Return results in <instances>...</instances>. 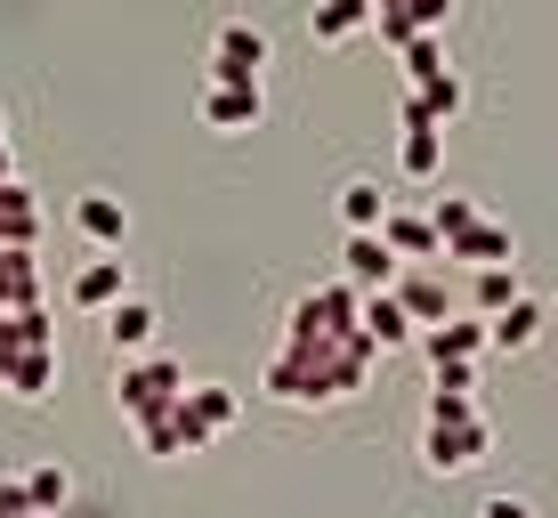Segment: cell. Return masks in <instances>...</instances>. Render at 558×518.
Masks as SVG:
<instances>
[{
	"label": "cell",
	"mask_w": 558,
	"mask_h": 518,
	"mask_svg": "<svg viewBox=\"0 0 558 518\" xmlns=\"http://www.w3.org/2000/svg\"><path fill=\"white\" fill-rule=\"evenodd\" d=\"M340 219H349V236H380V219H389L380 179H349V186H340Z\"/></svg>",
	"instance_id": "22"
},
{
	"label": "cell",
	"mask_w": 558,
	"mask_h": 518,
	"mask_svg": "<svg viewBox=\"0 0 558 518\" xmlns=\"http://www.w3.org/2000/svg\"><path fill=\"white\" fill-rule=\"evenodd\" d=\"M356 333H364V292L356 284H316L283 309L276 349H332V340H356Z\"/></svg>",
	"instance_id": "2"
},
{
	"label": "cell",
	"mask_w": 558,
	"mask_h": 518,
	"mask_svg": "<svg viewBox=\"0 0 558 518\" xmlns=\"http://www.w3.org/2000/svg\"><path fill=\"white\" fill-rule=\"evenodd\" d=\"M364 340L389 357V349H405V340H421V324L405 316V300H397V292H364Z\"/></svg>",
	"instance_id": "17"
},
{
	"label": "cell",
	"mask_w": 558,
	"mask_h": 518,
	"mask_svg": "<svg viewBox=\"0 0 558 518\" xmlns=\"http://www.w3.org/2000/svg\"><path fill=\"white\" fill-rule=\"evenodd\" d=\"M41 243V203H33L25 179L0 186V252H33Z\"/></svg>",
	"instance_id": "15"
},
{
	"label": "cell",
	"mask_w": 558,
	"mask_h": 518,
	"mask_svg": "<svg viewBox=\"0 0 558 518\" xmlns=\"http://www.w3.org/2000/svg\"><path fill=\"white\" fill-rule=\"evenodd\" d=\"M98 324H106V349H113V357H146V349H154V324H162V316H154V300L130 292V300H113Z\"/></svg>",
	"instance_id": "8"
},
{
	"label": "cell",
	"mask_w": 558,
	"mask_h": 518,
	"mask_svg": "<svg viewBox=\"0 0 558 518\" xmlns=\"http://www.w3.org/2000/svg\"><path fill=\"white\" fill-rule=\"evenodd\" d=\"M33 518H41V510H33Z\"/></svg>",
	"instance_id": "39"
},
{
	"label": "cell",
	"mask_w": 558,
	"mask_h": 518,
	"mask_svg": "<svg viewBox=\"0 0 558 518\" xmlns=\"http://www.w3.org/2000/svg\"><path fill=\"white\" fill-rule=\"evenodd\" d=\"M421 349H429V364H477L494 340H486V316H446L437 333H421Z\"/></svg>",
	"instance_id": "11"
},
{
	"label": "cell",
	"mask_w": 558,
	"mask_h": 518,
	"mask_svg": "<svg viewBox=\"0 0 558 518\" xmlns=\"http://www.w3.org/2000/svg\"><path fill=\"white\" fill-rule=\"evenodd\" d=\"M0 518H33V494H25V478H0Z\"/></svg>",
	"instance_id": "33"
},
{
	"label": "cell",
	"mask_w": 558,
	"mask_h": 518,
	"mask_svg": "<svg viewBox=\"0 0 558 518\" xmlns=\"http://www.w3.org/2000/svg\"><path fill=\"white\" fill-rule=\"evenodd\" d=\"M437 162H446V130L429 122V113L405 106V138H397V170L405 179H437Z\"/></svg>",
	"instance_id": "14"
},
{
	"label": "cell",
	"mask_w": 558,
	"mask_h": 518,
	"mask_svg": "<svg viewBox=\"0 0 558 518\" xmlns=\"http://www.w3.org/2000/svg\"><path fill=\"white\" fill-rule=\"evenodd\" d=\"M429 219H437V236H446V243H453V236H470V227H477V219H486V210H477L470 195H437V203H429Z\"/></svg>",
	"instance_id": "30"
},
{
	"label": "cell",
	"mask_w": 558,
	"mask_h": 518,
	"mask_svg": "<svg viewBox=\"0 0 558 518\" xmlns=\"http://www.w3.org/2000/svg\"><path fill=\"white\" fill-rule=\"evenodd\" d=\"M397 276H405V260H397L380 236H349V252H340V284H356V292H397Z\"/></svg>",
	"instance_id": "7"
},
{
	"label": "cell",
	"mask_w": 558,
	"mask_h": 518,
	"mask_svg": "<svg viewBox=\"0 0 558 518\" xmlns=\"http://www.w3.org/2000/svg\"><path fill=\"white\" fill-rule=\"evenodd\" d=\"M41 309V260L33 252H0V316Z\"/></svg>",
	"instance_id": "21"
},
{
	"label": "cell",
	"mask_w": 558,
	"mask_h": 518,
	"mask_svg": "<svg viewBox=\"0 0 558 518\" xmlns=\"http://www.w3.org/2000/svg\"><path fill=\"white\" fill-rule=\"evenodd\" d=\"M397 300H405V316L421 324V333H437V324L453 316V292H446L437 267H405V276H397Z\"/></svg>",
	"instance_id": "10"
},
{
	"label": "cell",
	"mask_w": 558,
	"mask_h": 518,
	"mask_svg": "<svg viewBox=\"0 0 558 518\" xmlns=\"http://www.w3.org/2000/svg\"><path fill=\"white\" fill-rule=\"evenodd\" d=\"M397 65H405V89H429L437 73H453L446 65V33H421L413 49H397Z\"/></svg>",
	"instance_id": "28"
},
{
	"label": "cell",
	"mask_w": 558,
	"mask_h": 518,
	"mask_svg": "<svg viewBox=\"0 0 558 518\" xmlns=\"http://www.w3.org/2000/svg\"><path fill=\"white\" fill-rule=\"evenodd\" d=\"M405 106H413V113H429V122H437V130H446V122H453V113H461V106H470V89H461V73H437V82H429V89H405Z\"/></svg>",
	"instance_id": "27"
},
{
	"label": "cell",
	"mask_w": 558,
	"mask_h": 518,
	"mask_svg": "<svg viewBox=\"0 0 558 518\" xmlns=\"http://www.w3.org/2000/svg\"><path fill=\"white\" fill-rule=\"evenodd\" d=\"M477 518H534L526 494H494V503H477Z\"/></svg>",
	"instance_id": "34"
},
{
	"label": "cell",
	"mask_w": 558,
	"mask_h": 518,
	"mask_svg": "<svg viewBox=\"0 0 558 518\" xmlns=\"http://www.w3.org/2000/svg\"><path fill=\"white\" fill-rule=\"evenodd\" d=\"M203 130H259V113H267V89L259 82H203Z\"/></svg>",
	"instance_id": "6"
},
{
	"label": "cell",
	"mask_w": 558,
	"mask_h": 518,
	"mask_svg": "<svg viewBox=\"0 0 558 518\" xmlns=\"http://www.w3.org/2000/svg\"><path fill=\"white\" fill-rule=\"evenodd\" d=\"M25 494H33V510L41 518H57L73 503V478H65V462H41V470H25Z\"/></svg>",
	"instance_id": "29"
},
{
	"label": "cell",
	"mask_w": 558,
	"mask_h": 518,
	"mask_svg": "<svg viewBox=\"0 0 558 518\" xmlns=\"http://www.w3.org/2000/svg\"><path fill=\"white\" fill-rule=\"evenodd\" d=\"M113 300H130V267H122V260H89L82 276H73V309H82V316H106Z\"/></svg>",
	"instance_id": "18"
},
{
	"label": "cell",
	"mask_w": 558,
	"mask_h": 518,
	"mask_svg": "<svg viewBox=\"0 0 558 518\" xmlns=\"http://www.w3.org/2000/svg\"><path fill=\"white\" fill-rule=\"evenodd\" d=\"M0 373H9V349H0Z\"/></svg>",
	"instance_id": "37"
},
{
	"label": "cell",
	"mask_w": 558,
	"mask_h": 518,
	"mask_svg": "<svg viewBox=\"0 0 558 518\" xmlns=\"http://www.w3.org/2000/svg\"><path fill=\"white\" fill-rule=\"evenodd\" d=\"M429 389H477L470 364H429Z\"/></svg>",
	"instance_id": "35"
},
{
	"label": "cell",
	"mask_w": 558,
	"mask_h": 518,
	"mask_svg": "<svg viewBox=\"0 0 558 518\" xmlns=\"http://www.w3.org/2000/svg\"><path fill=\"white\" fill-rule=\"evenodd\" d=\"M0 389L16 397V406H41L57 389V349H33V357H9V373H0Z\"/></svg>",
	"instance_id": "20"
},
{
	"label": "cell",
	"mask_w": 558,
	"mask_h": 518,
	"mask_svg": "<svg viewBox=\"0 0 558 518\" xmlns=\"http://www.w3.org/2000/svg\"><path fill=\"white\" fill-rule=\"evenodd\" d=\"M373 340H332V349H276L259 373V389L276 397V406H340V397L364 389V373H373Z\"/></svg>",
	"instance_id": "1"
},
{
	"label": "cell",
	"mask_w": 558,
	"mask_h": 518,
	"mask_svg": "<svg viewBox=\"0 0 558 518\" xmlns=\"http://www.w3.org/2000/svg\"><path fill=\"white\" fill-rule=\"evenodd\" d=\"M380 243H389L397 260H437L446 252V236H437L429 210H397V203H389V219H380Z\"/></svg>",
	"instance_id": "13"
},
{
	"label": "cell",
	"mask_w": 558,
	"mask_h": 518,
	"mask_svg": "<svg viewBox=\"0 0 558 518\" xmlns=\"http://www.w3.org/2000/svg\"><path fill=\"white\" fill-rule=\"evenodd\" d=\"M307 33H316L324 49L356 41V33H373V0H316V9H307Z\"/></svg>",
	"instance_id": "19"
},
{
	"label": "cell",
	"mask_w": 558,
	"mask_h": 518,
	"mask_svg": "<svg viewBox=\"0 0 558 518\" xmlns=\"http://www.w3.org/2000/svg\"><path fill=\"white\" fill-rule=\"evenodd\" d=\"M534 333H543V309H534V300H510V309L502 316H486V340H494V349H534Z\"/></svg>",
	"instance_id": "25"
},
{
	"label": "cell",
	"mask_w": 558,
	"mask_h": 518,
	"mask_svg": "<svg viewBox=\"0 0 558 518\" xmlns=\"http://www.w3.org/2000/svg\"><path fill=\"white\" fill-rule=\"evenodd\" d=\"M73 227H82L98 252H122L130 243V203L122 195H73Z\"/></svg>",
	"instance_id": "12"
},
{
	"label": "cell",
	"mask_w": 558,
	"mask_h": 518,
	"mask_svg": "<svg viewBox=\"0 0 558 518\" xmlns=\"http://www.w3.org/2000/svg\"><path fill=\"white\" fill-rule=\"evenodd\" d=\"M0 146H9V130H0Z\"/></svg>",
	"instance_id": "38"
},
{
	"label": "cell",
	"mask_w": 558,
	"mask_h": 518,
	"mask_svg": "<svg viewBox=\"0 0 558 518\" xmlns=\"http://www.w3.org/2000/svg\"><path fill=\"white\" fill-rule=\"evenodd\" d=\"M186 413H195V421H203V430H210V437H219V430H235V413H243V397H235V389H219V381H186Z\"/></svg>",
	"instance_id": "23"
},
{
	"label": "cell",
	"mask_w": 558,
	"mask_h": 518,
	"mask_svg": "<svg viewBox=\"0 0 558 518\" xmlns=\"http://www.w3.org/2000/svg\"><path fill=\"white\" fill-rule=\"evenodd\" d=\"M486 454H494V421H429V430H421V462H429L437 478L477 470Z\"/></svg>",
	"instance_id": "4"
},
{
	"label": "cell",
	"mask_w": 558,
	"mask_h": 518,
	"mask_svg": "<svg viewBox=\"0 0 558 518\" xmlns=\"http://www.w3.org/2000/svg\"><path fill=\"white\" fill-rule=\"evenodd\" d=\"M146 454H154V462H179V454H203L210 446V430H203V421L195 413H186V397H179V406H170L162 421H146Z\"/></svg>",
	"instance_id": "9"
},
{
	"label": "cell",
	"mask_w": 558,
	"mask_h": 518,
	"mask_svg": "<svg viewBox=\"0 0 558 518\" xmlns=\"http://www.w3.org/2000/svg\"><path fill=\"white\" fill-rule=\"evenodd\" d=\"M405 9H413V25H421V33H446V16H453V0H405Z\"/></svg>",
	"instance_id": "32"
},
{
	"label": "cell",
	"mask_w": 558,
	"mask_h": 518,
	"mask_svg": "<svg viewBox=\"0 0 558 518\" xmlns=\"http://www.w3.org/2000/svg\"><path fill=\"white\" fill-rule=\"evenodd\" d=\"M510 300H526L518 292V267H477L470 276V316H502Z\"/></svg>",
	"instance_id": "26"
},
{
	"label": "cell",
	"mask_w": 558,
	"mask_h": 518,
	"mask_svg": "<svg viewBox=\"0 0 558 518\" xmlns=\"http://www.w3.org/2000/svg\"><path fill=\"white\" fill-rule=\"evenodd\" d=\"M0 349H9V357L57 349V324H49V309H16V316H0Z\"/></svg>",
	"instance_id": "24"
},
{
	"label": "cell",
	"mask_w": 558,
	"mask_h": 518,
	"mask_svg": "<svg viewBox=\"0 0 558 518\" xmlns=\"http://www.w3.org/2000/svg\"><path fill=\"white\" fill-rule=\"evenodd\" d=\"M259 73H267V25L227 16V25L210 33V73L203 82H259Z\"/></svg>",
	"instance_id": "5"
},
{
	"label": "cell",
	"mask_w": 558,
	"mask_h": 518,
	"mask_svg": "<svg viewBox=\"0 0 558 518\" xmlns=\"http://www.w3.org/2000/svg\"><path fill=\"white\" fill-rule=\"evenodd\" d=\"M429 421H486V406L470 389H429Z\"/></svg>",
	"instance_id": "31"
},
{
	"label": "cell",
	"mask_w": 558,
	"mask_h": 518,
	"mask_svg": "<svg viewBox=\"0 0 558 518\" xmlns=\"http://www.w3.org/2000/svg\"><path fill=\"white\" fill-rule=\"evenodd\" d=\"M186 397V364L179 357H138V364H122V381H113V406H122V421H162L170 406Z\"/></svg>",
	"instance_id": "3"
},
{
	"label": "cell",
	"mask_w": 558,
	"mask_h": 518,
	"mask_svg": "<svg viewBox=\"0 0 558 518\" xmlns=\"http://www.w3.org/2000/svg\"><path fill=\"white\" fill-rule=\"evenodd\" d=\"M446 260H461L470 276H477V267H518V252H510V227H502V219H477L470 236H453V243H446Z\"/></svg>",
	"instance_id": "16"
},
{
	"label": "cell",
	"mask_w": 558,
	"mask_h": 518,
	"mask_svg": "<svg viewBox=\"0 0 558 518\" xmlns=\"http://www.w3.org/2000/svg\"><path fill=\"white\" fill-rule=\"evenodd\" d=\"M9 179H16V170H9V146H0V186H9Z\"/></svg>",
	"instance_id": "36"
}]
</instances>
